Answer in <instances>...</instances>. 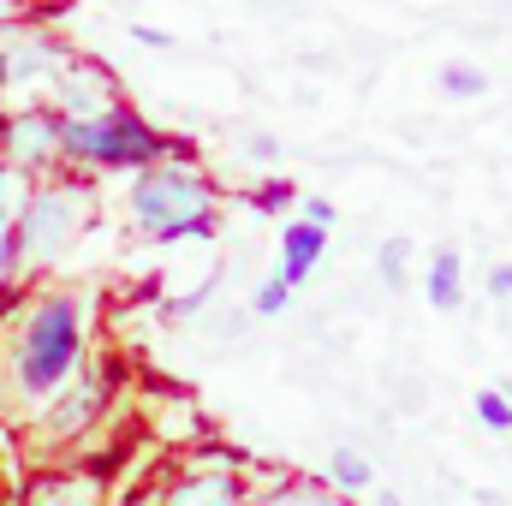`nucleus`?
Returning <instances> with one entry per match:
<instances>
[{
  "label": "nucleus",
  "mask_w": 512,
  "mask_h": 506,
  "mask_svg": "<svg viewBox=\"0 0 512 506\" xmlns=\"http://www.w3.org/2000/svg\"><path fill=\"white\" fill-rule=\"evenodd\" d=\"M131 215L149 239L179 245V239H215V191L197 167L155 161L131 185Z\"/></svg>",
  "instance_id": "obj_1"
},
{
  "label": "nucleus",
  "mask_w": 512,
  "mask_h": 506,
  "mask_svg": "<svg viewBox=\"0 0 512 506\" xmlns=\"http://www.w3.org/2000/svg\"><path fill=\"white\" fill-rule=\"evenodd\" d=\"M60 155L78 167H155L167 161V131L114 102L90 120H60Z\"/></svg>",
  "instance_id": "obj_2"
},
{
  "label": "nucleus",
  "mask_w": 512,
  "mask_h": 506,
  "mask_svg": "<svg viewBox=\"0 0 512 506\" xmlns=\"http://www.w3.org/2000/svg\"><path fill=\"white\" fill-rule=\"evenodd\" d=\"M78 352H84V310L78 298H42L36 316L24 322V340H18V381L30 393H48L78 370Z\"/></svg>",
  "instance_id": "obj_3"
},
{
  "label": "nucleus",
  "mask_w": 512,
  "mask_h": 506,
  "mask_svg": "<svg viewBox=\"0 0 512 506\" xmlns=\"http://www.w3.org/2000/svg\"><path fill=\"white\" fill-rule=\"evenodd\" d=\"M90 215V191L72 179V185H36L18 209V233H12V251L24 262H60L66 245L78 239Z\"/></svg>",
  "instance_id": "obj_4"
},
{
  "label": "nucleus",
  "mask_w": 512,
  "mask_h": 506,
  "mask_svg": "<svg viewBox=\"0 0 512 506\" xmlns=\"http://www.w3.org/2000/svg\"><path fill=\"white\" fill-rule=\"evenodd\" d=\"M54 102H60V120H90L102 108H114V78L96 66V60H66L60 66V84H54Z\"/></svg>",
  "instance_id": "obj_5"
},
{
  "label": "nucleus",
  "mask_w": 512,
  "mask_h": 506,
  "mask_svg": "<svg viewBox=\"0 0 512 506\" xmlns=\"http://www.w3.org/2000/svg\"><path fill=\"white\" fill-rule=\"evenodd\" d=\"M24 173H36V167H48L54 155H60V114H48V108H24V114H6V143H0Z\"/></svg>",
  "instance_id": "obj_6"
},
{
  "label": "nucleus",
  "mask_w": 512,
  "mask_h": 506,
  "mask_svg": "<svg viewBox=\"0 0 512 506\" xmlns=\"http://www.w3.org/2000/svg\"><path fill=\"white\" fill-rule=\"evenodd\" d=\"M322 251H328V233H316V227H304V221H286V233H280V280L298 292V286L316 274Z\"/></svg>",
  "instance_id": "obj_7"
},
{
  "label": "nucleus",
  "mask_w": 512,
  "mask_h": 506,
  "mask_svg": "<svg viewBox=\"0 0 512 506\" xmlns=\"http://www.w3.org/2000/svg\"><path fill=\"white\" fill-rule=\"evenodd\" d=\"M423 292H429V304H435V310H459V298H465V268H459V251H453V245L429 256Z\"/></svg>",
  "instance_id": "obj_8"
},
{
  "label": "nucleus",
  "mask_w": 512,
  "mask_h": 506,
  "mask_svg": "<svg viewBox=\"0 0 512 506\" xmlns=\"http://www.w3.org/2000/svg\"><path fill=\"white\" fill-rule=\"evenodd\" d=\"M441 96H453V102H477V96H489V78H483L477 66H441Z\"/></svg>",
  "instance_id": "obj_9"
},
{
  "label": "nucleus",
  "mask_w": 512,
  "mask_h": 506,
  "mask_svg": "<svg viewBox=\"0 0 512 506\" xmlns=\"http://www.w3.org/2000/svg\"><path fill=\"white\" fill-rule=\"evenodd\" d=\"M167 506H233V483H221V477H203V483H185L179 495Z\"/></svg>",
  "instance_id": "obj_10"
},
{
  "label": "nucleus",
  "mask_w": 512,
  "mask_h": 506,
  "mask_svg": "<svg viewBox=\"0 0 512 506\" xmlns=\"http://www.w3.org/2000/svg\"><path fill=\"white\" fill-rule=\"evenodd\" d=\"M477 423H489V429H501V435H507V429H512V405H507V393L483 387V393H477Z\"/></svg>",
  "instance_id": "obj_11"
},
{
  "label": "nucleus",
  "mask_w": 512,
  "mask_h": 506,
  "mask_svg": "<svg viewBox=\"0 0 512 506\" xmlns=\"http://www.w3.org/2000/svg\"><path fill=\"white\" fill-rule=\"evenodd\" d=\"M286 298H292V286L274 274V280H262V286H256L251 310H256V316H280V310H286Z\"/></svg>",
  "instance_id": "obj_12"
},
{
  "label": "nucleus",
  "mask_w": 512,
  "mask_h": 506,
  "mask_svg": "<svg viewBox=\"0 0 512 506\" xmlns=\"http://www.w3.org/2000/svg\"><path fill=\"white\" fill-rule=\"evenodd\" d=\"M405 256H411L405 239H387V245H382V286H393V292L405 286Z\"/></svg>",
  "instance_id": "obj_13"
},
{
  "label": "nucleus",
  "mask_w": 512,
  "mask_h": 506,
  "mask_svg": "<svg viewBox=\"0 0 512 506\" xmlns=\"http://www.w3.org/2000/svg\"><path fill=\"white\" fill-rule=\"evenodd\" d=\"M334 483H340V489H364V483H370V465H364L358 453H334Z\"/></svg>",
  "instance_id": "obj_14"
},
{
  "label": "nucleus",
  "mask_w": 512,
  "mask_h": 506,
  "mask_svg": "<svg viewBox=\"0 0 512 506\" xmlns=\"http://www.w3.org/2000/svg\"><path fill=\"white\" fill-rule=\"evenodd\" d=\"M251 203L262 209V215H280V209L292 203V185H286V179H268L262 191H251Z\"/></svg>",
  "instance_id": "obj_15"
},
{
  "label": "nucleus",
  "mask_w": 512,
  "mask_h": 506,
  "mask_svg": "<svg viewBox=\"0 0 512 506\" xmlns=\"http://www.w3.org/2000/svg\"><path fill=\"white\" fill-rule=\"evenodd\" d=\"M304 227H316V233H328L334 227V203L328 197H304V215H298Z\"/></svg>",
  "instance_id": "obj_16"
},
{
  "label": "nucleus",
  "mask_w": 512,
  "mask_h": 506,
  "mask_svg": "<svg viewBox=\"0 0 512 506\" xmlns=\"http://www.w3.org/2000/svg\"><path fill=\"white\" fill-rule=\"evenodd\" d=\"M268 506H340V501L322 495V489H286V495H274Z\"/></svg>",
  "instance_id": "obj_17"
},
{
  "label": "nucleus",
  "mask_w": 512,
  "mask_h": 506,
  "mask_svg": "<svg viewBox=\"0 0 512 506\" xmlns=\"http://www.w3.org/2000/svg\"><path fill=\"white\" fill-rule=\"evenodd\" d=\"M131 42H137V48H173V36L155 30V24H131Z\"/></svg>",
  "instance_id": "obj_18"
},
{
  "label": "nucleus",
  "mask_w": 512,
  "mask_h": 506,
  "mask_svg": "<svg viewBox=\"0 0 512 506\" xmlns=\"http://www.w3.org/2000/svg\"><path fill=\"white\" fill-rule=\"evenodd\" d=\"M12 268H18V251H12V233L0 227V286L12 280Z\"/></svg>",
  "instance_id": "obj_19"
},
{
  "label": "nucleus",
  "mask_w": 512,
  "mask_h": 506,
  "mask_svg": "<svg viewBox=\"0 0 512 506\" xmlns=\"http://www.w3.org/2000/svg\"><path fill=\"white\" fill-rule=\"evenodd\" d=\"M239 149L256 155V161H274V137H239Z\"/></svg>",
  "instance_id": "obj_20"
},
{
  "label": "nucleus",
  "mask_w": 512,
  "mask_h": 506,
  "mask_svg": "<svg viewBox=\"0 0 512 506\" xmlns=\"http://www.w3.org/2000/svg\"><path fill=\"white\" fill-rule=\"evenodd\" d=\"M12 203H18V197H12V173H6V167H0V227H6V221H12Z\"/></svg>",
  "instance_id": "obj_21"
},
{
  "label": "nucleus",
  "mask_w": 512,
  "mask_h": 506,
  "mask_svg": "<svg viewBox=\"0 0 512 506\" xmlns=\"http://www.w3.org/2000/svg\"><path fill=\"white\" fill-rule=\"evenodd\" d=\"M489 292L495 298H512V268H489Z\"/></svg>",
  "instance_id": "obj_22"
},
{
  "label": "nucleus",
  "mask_w": 512,
  "mask_h": 506,
  "mask_svg": "<svg viewBox=\"0 0 512 506\" xmlns=\"http://www.w3.org/2000/svg\"><path fill=\"white\" fill-rule=\"evenodd\" d=\"M24 12H30V0H0V30H6V24H18Z\"/></svg>",
  "instance_id": "obj_23"
},
{
  "label": "nucleus",
  "mask_w": 512,
  "mask_h": 506,
  "mask_svg": "<svg viewBox=\"0 0 512 506\" xmlns=\"http://www.w3.org/2000/svg\"><path fill=\"white\" fill-rule=\"evenodd\" d=\"M376 506H399V501H393V495H382V501H376Z\"/></svg>",
  "instance_id": "obj_24"
},
{
  "label": "nucleus",
  "mask_w": 512,
  "mask_h": 506,
  "mask_svg": "<svg viewBox=\"0 0 512 506\" xmlns=\"http://www.w3.org/2000/svg\"><path fill=\"white\" fill-rule=\"evenodd\" d=\"M0 143H6V114H0Z\"/></svg>",
  "instance_id": "obj_25"
},
{
  "label": "nucleus",
  "mask_w": 512,
  "mask_h": 506,
  "mask_svg": "<svg viewBox=\"0 0 512 506\" xmlns=\"http://www.w3.org/2000/svg\"><path fill=\"white\" fill-rule=\"evenodd\" d=\"M0 90H6V72H0Z\"/></svg>",
  "instance_id": "obj_26"
},
{
  "label": "nucleus",
  "mask_w": 512,
  "mask_h": 506,
  "mask_svg": "<svg viewBox=\"0 0 512 506\" xmlns=\"http://www.w3.org/2000/svg\"><path fill=\"white\" fill-rule=\"evenodd\" d=\"M251 6H262V0H251Z\"/></svg>",
  "instance_id": "obj_27"
}]
</instances>
